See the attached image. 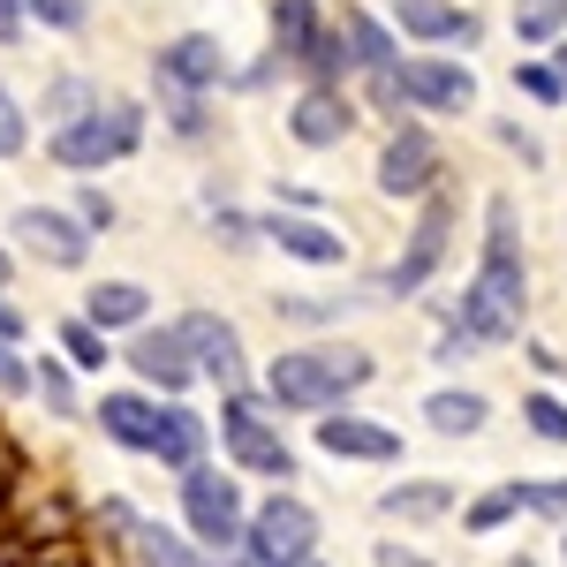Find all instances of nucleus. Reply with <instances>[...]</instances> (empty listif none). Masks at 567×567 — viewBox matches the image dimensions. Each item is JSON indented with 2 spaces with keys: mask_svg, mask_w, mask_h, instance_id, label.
<instances>
[{
  "mask_svg": "<svg viewBox=\"0 0 567 567\" xmlns=\"http://www.w3.org/2000/svg\"><path fill=\"white\" fill-rule=\"evenodd\" d=\"M69 213H76V227L99 243V235L122 219V205H114V189H99V175H91V182H76V189H69Z\"/></svg>",
  "mask_w": 567,
  "mask_h": 567,
  "instance_id": "2f4dec72",
  "label": "nucleus"
},
{
  "mask_svg": "<svg viewBox=\"0 0 567 567\" xmlns=\"http://www.w3.org/2000/svg\"><path fill=\"white\" fill-rule=\"evenodd\" d=\"M492 136H499L507 152H523V167H537V159H545V144H537V136H523V130H515V122H499V130H492Z\"/></svg>",
  "mask_w": 567,
  "mask_h": 567,
  "instance_id": "49530a36",
  "label": "nucleus"
},
{
  "mask_svg": "<svg viewBox=\"0 0 567 567\" xmlns=\"http://www.w3.org/2000/svg\"><path fill=\"white\" fill-rule=\"evenodd\" d=\"M326 31V16H318V0H272V53L296 69L310 53V39Z\"/></svg>",
  "mask_w": 567,
  "mask_h": 567,
  "instance_id": "a878e982",
  "label": "nucleus"
},
{
  "mask_svg": "<svg viewBox=\"0 0 567 567\" xmlns=\"http://www.w3.org/2000/svg\"><path fill=\"white\" fill-rule=\"evenodd\" d=\"M31 393H39L45 416H61V424H76V416H84V393H76V371H69V355H61V349L31 363Z\"/></svg>",
  "mask_w": 567,
  "mask_h": 567,
  "instance_id": "393cba45",
  "label": "nucleus"
},
{
  "mask_svg": "<svg viewBox=\"0 0 567 567\" xmlns=\"http://www.w3.org/2000/svg\"><path fill=\"white\" fill-rule=\"evenodd\" d=\"M144 462H159L167 477L213 462V416H197L189 401H159V432H152V454Z\"/></svg>",
  "mask_w": 567,
  "mask_h": 567,
  "instance_id": "f3484780",
  "label": "nucleus"
},
{
  "mask_svg": "<svg viewBox=\"0 0 567 567\" xmlns=\"http://www.w3.org/2000/svg\"><path fill=\"white\" fill-rule=\"evenodd\" d=\"M477 349H499V341H515L523 333V318H529V265L523 250H484L477 265V280L462 288V303L446 310Z\"/></svg>",
  "mask_w": 567,
  "mask_h": 567,
  "instance_id": "39448f33",
  "label": "nucleus"
},
{
  "mask_svg": "<svg viewBox=\"0 0 567 567\" xmlns=\"http://www.w3.org/2000/svg\"><path fill=\"white\" fill-rule=\"evenodd\" d=\"M560 560H567V537H560Z\"/></svg>",
  "mask_w": 567,
  "mask_h": 567,
  "instance_id": "6e6d98bb",
  "label": "nucleus"
},
{
  "mask_svg": "<svg viewBox=\"0 0 567 567\" xmlns=\"http://www.w3.org/2000/svg\"><path fill=\"white\" fill-rule=\"evenodd\" d=\"M515 91L537 99V106H560V99H567V84H560V69H553V61H515Z\"/></svg>",
  "mask_w": 567,
  "mask_h": 567,
  "instance_id": "ea45409f",
  "label": "nucleus"
},
{
  "mask_svg": "<svg viewBox=\"0 0 567 567\" xmlns=\"http://www.w3.org/2000/svg\"><path fill=\"white\" fill-rule=\"evenodd\" d=\"M136 523H144V515H136L122 492H106L99 507H84V529L106 545V553H130V545H136Z\"/></svg>",
  "mask_w": 567,
  "mask_h": 567,
  "instance_id": "c85d7f7f",
  "label": "nucleus"
},
{
  "mask_svg": "<svg viewBox=\"0 0 567 567\" xmlns=\"http://www.w3.org/2000/svg\"><path fill=\"white\" fill-rule=\"evenodd\" d=\"M446 507H454V484L446 477H409V484H393V492H379L386 523H439Z\"/></svg>",
  "mask_w": 567,
  "mask_h": 567,
  "instance_id": "5701e85b",
  "label": "nucleus"
},
{
  "mask_svg": "<svg viewBox=\"0 0 567 567\" xmlns=\"http://www.w3.org/2000/svg\"><path fill=\"white\" fill-rule=\"evenodd\" d=\"M371 379H379V355L371 349H355V341H303V349H280L265 363L258 393L280 416H326V409H349Z\"/></svg>",
  "mask_w": 567,
  "mask_h": 567,
  "instance_id": "f257e3e1",
  "label": "nucleus"
},
{
  "mask_svg": "<svg viewBox=\"0 0 567 567\" xmlns=\"http://www.w3.org/2000/svg\"><path fill=\"white\" fill-rule=\"evenodd\" d=\"M76 318H91L106 341H114V333H136V326H152V288H144V280H91Z\"/></svg>",
  "mask_w": 567,
  "mask_h": 567,
  "instance_id": "aec40b11",
  "label": "nucleus"
},
{
  "mask_svg": "<svg viewBox=\"0 0 567 567\" xmlns=\"http://www.w3.org/2000/svg\"><path fill=\"white\" fill-rule=\"evenodd\" d=\"M23 39H31V0H0V53H16Z\"/></svg>",
  "mask_w": 567,
  "mask_h": 567,
  "instance_id": "37998d69",
  "label": "nucleus"
},
{
  "mask_svg": "<svg viewBox=\"0 0 567 567\" xmlns=\"http://www.w3.org/2000/svg\"><path fill=\"white\" fill-rule=\"evenodd\" d=\"M213 567H265V560L250 553V545H235V553H227V560H213Z\"/></svg>",
  "mask_w": 567,
  "mask_h": 567,
  "instance_id": "3c124183",
  "label": "nucleus"
},
{
  "mask_svg": "<svg viewBox=\"0 0 567 567\" xmlns=\"http://www.w3.org/2000/svg\"><path fill=\"white\" fill-rule=\"evenodd\" d=\"M175 507H182V537L205 553V560H227L250 529V499H243V477L227 462H197L175 477Z\"/></svg>",
  "mask_w": 567,
  "mask_h": 567,
  "instance_id": "20e7f679",
  "label": "nucleus"
},
{
  "mask_svg": "<svg viewBox=\"0 0 567 567\" xmlns=\"http://www.w3.org/2000/svg\"><path fill=\"white\" fill-rule=\"evenodd\" d=\"M23 333H31V318L8 303V288H0V341H16V349H23Z\"/></svg>",
  "mask_w": 567,
  "mask_h": 567,
  "instance_id": "de8ad7c7",
  "label": "nucleus"
},
{
  "mask_svg": "<svg viewBox=\"0 0 567 567\" xmlns=\"http://www.w3.org/2000/svg\"><path fill=\"white\" fill-rule=\"evenodd\" d=\"M243 545H250L265 567H310V560H318V507H310L303 492L272 484L258 507H250V529H243Z\"/></svg>",
  "mask_w": 567,
  "mask_h": 567,
  "instance_id": "423d86ee",
  "label": "nucleus"
},
{
  "mask_svg": "<svg viewBox=\"0 0 567 567\" xmlns=\"http://www.w3.org/2000/svg\"><path fill=\"white\" fill-rule=\"evenodd\" d=\"M91 424H99V439H106V446H122V454H152V432H159V393H144V386L99 393Z\"/></svg>",
  "mask_w": 567,
  "mask_h": 567,
  "instance_id": "a211bd4d",
  "label": "nucleus"
},
{
  "mask_svg": "<svg viewBox=\"0 0 567 567\" xmlns=\"http://www.w3.org/2000/svg\"><path fill=\"white\" fill-rule=\"evenodd\" d=\"M379 189L386 197H424V189H439V136L424 122H401L379 144Z\"/></svg>",
  "mask_w": 567,
  "mask_h": 567,
  "instance_id": "4468645a",
  "label": "nucleus"
},
{
  "mask_svg": "<svg viewBox=\"0 0 567 567\" xmlns=\"http://www.w3.org/2000/svg\"><path fill=\"white\" fill-rule=\"evenodd\" d=\"M393 91H401V106H416V114H470V106H477L470 61H446V53H409V61H393Z\"/></svg>",
  "mask_w": 567,
  "mask_h": 567,
  "instance_id": "f8f14e48",
  "label": "nucleus"
},
{
  "mask_svg": "<svg viewBox=\"0 0 567 567\" xmlns=\"http://www.w3.org/2000/svg\"><path fill=\"white\" fill-rule=\"evenodd\" d=\"M8 280H16V250H0V288H8Z\"/></svg>",
  "mask_w": 567,
  "mask_h": 567,
  "instance_id": "603ef678",
  "label": "nucleus"
},
{
  "mask_svg": "<svg viewBox=\"0 0 567 567\" xmlns=\"http://www.w3.org/2000/svg\"><path fill=\"white\" fill-rule=\"evenodd\" d=\"M515 507L545 515V523H567V477H515Z\"/></svg>",
  "mask_w": 567,
  "mask_h": 567,
  "instance_id": "f704fd0d",
  "label": "nucleus"
},
{
  "mask_svg": "<svg viewBox=\"0 0 567 567\" xmlns=\"http://www.w3.org/2000/svg\"><path fill=\"white\" fill-rule=\"evenodd\" d=\"M371 560H379V567H432V560H424V553H416V545H379Z\"/></svg>",
  "mask_w": 567,
  "mask_h": 567,
  "instance_id": "09e8293b",
  "label": "nucleus"
},
{
  "mask_svg": "<svg viewBox=\"0 0 567 567\" xmlns=\"http://www.w3.org/2000/svg\"><path fill=\"white\" fill-rule=\"evenodd\" d=\"M53 341H61V355H69V371H84V379H99V371L114 363V341H106L91 318H61Z\"/></svg>",
  "mask_w": 567,
  "mask_h": 567,
  "instance_id": "cd10ccee",
  "label": "nucleus"
},
{
  "mask_svg": "<svg viewBox=\"0 0 567 567\" xmlns=\"http://www.w3.org/2000/svg\"><path fill=\"white\" fill-rule=\"evenodd\" d=\"M515 515H523V507H515V484H492V492H477V499L462 507V529H470V537H492V529L515 523Z\"/></svg>",
  "mask_w": 567,
  "mask_h": 567,
  "instance_id": "473e14b6",
  "label": "nucleus"
},
{
  "mask_svg": "<svg viewBox=\"0 0 567 567\" xmlns=\"http://www.w3.org/2000/svg\"><path fill=\"white\" fill-rule=\"evenodd\" d=\"M31 23L53 39H84L91 31V0H31Z\"/></svg>",
  "mask_w": 567,
  "mask_h": 567,
  "instance_id": "e433bc0d",
  "label": "nucleus"
},
{
  "mask_svg": "<svg viewBox=\"0 0 567 567\" xmlns=\"http://www.w3.org/2000/svg\"><path fill=\"white\" fill-rule=\"evenodd\" d=\"M310 567H326V560H310Z\"/></svg>",
  "mask_w": 567,
  "mask_h": 567,
  "instance_id": "4d7b16f0",
  "label": "nucleus"
},
{
  "mask_svg": "<svg viewBox=\"0 0 567 567\" xmlns=\"http://www.w3.org/2000/svg\"><path fill=\"white\" fill-rule=\"evenodd\" d=\"M439 363H462V355H477V341H470V333H462V326H454V318H446V333H439Z\"/></svg>",
  "mask_w": 567,
  "mask_h": 567,
  "instance_id": "a18cd8bd",
  "label": "nucleus"
},
{
  "mask_svg": "<svg viewBox=\"0 0 567 567\" xmlns=\"http://www.w3.org/2000/svg\"><path fill=\"white\" fill-rule=\"evenodd\" d=\"M523 424L545 446H567V401H553V393H523Z\"/></svg>",
  "mask_w": 567,
  "mask_h": 567,
  "instance_id": "58836bf2",
  "label": "nucleus"
},
{
  "mask_svg": "<svg viewBox=\"0 0 567 567\" xmlns=\"http://www.w3.org/2000/svg\"><path fill=\"white\" fill-rule=\"evenodd\" d=\"M507 567H537V560H529V553H515V560H507Z\"/></svg>",
  "mask_w": 567,
  "mask_h": 567,
  "instance_id": "5fc2aeb1",
  "label": "nucleus"
},
{
  "mask_svg": "<svg viewBox=\"0 0 567 567\" xmlns=\"http://www.w3.org/2000/svg\"><path fill=\"white\" fill-rule=\"evenodd\" d=\"M258 235L280 250V258H296V265H318V272H333V265H349V235L341 227H326L318 213H258Z\"/></svg>",
  "mask_w": 567,
  "mask_h": 567,
  "instance_id": "ddd939ff",
  "label": "nucleus"
},
{
  "mask_svg": "<svg viewBox=\"0 0 567 567\" xmlns=\"http://www.w3.org/2000/svg\"><path fill=\"white\" fill-rule=\"evenodd\" d=\"M16 545V499H0V553Z\"/></svg>",
  "mask_w": 567,
  "mask_h": 567,
  "instance_id": "8fccbe9b",
  "label": "nucleus"
},
{
  "mask_svg": "<svg viewBox=\"0 0 567 567\" xmlns=\"http://www.w3.org/2000/svg\"><path fill=\"white\" fill-rule=\"evenodd\" d=\"M23 393H31V355L0 341V401H23Z\"/></svg>",
  "mask_w": 567,
  "mask_h": 567,
  "instance_id": "79ce46f5",
  "label": "nucleus"
},
{
  "mask_svg": "<svg viewBox=\"0 0 567 567\" xmlns=\"http://www.w3.org/2000/svg\"><path fill=\"white\" fill-rule=\"evenodd\" d=\"M484 416H492V401H484L477 386H439L432 401H424V424H432L439 439H477Z\"/></svg>",
  "mask_w": 567,
  "mask_h": 567,
  "instance_id": "4be33fe9",
  "label": "nucleus"
},
{
  "mask_svg": "<svg viewBox=\"0 0 567 567\" xmlns=\"http://www.w3.org/2000/svg\"><path fill=\"white\" fill-rule=\"evenodd\" d=\"M175 333H182V349H189V363H197V386H213V393L250 386V349H243L235 318H219V310H182Z\"/></svg>",
  "mask_w": 567,
  "mask_h": 567,
  "instance_id": "9d476101",
  "label": "nucleus"
},
{
  "mask_svg": "<svg viewBox=\"0 0 567 567\" xmlns=\"http://www.w3.org/2000/svg\"><path fill=\"white\" fill-rule=\"evenodd\" d=\"M553 69H560V84H567V39H560V53H553Z\"/></svg>",
  "mask_w": 567,
  "mask_h": 567,
  "instance_id": "864d4df0",
  "label": "nucleus"
},
{
  "mask_svg": "<svg viewBox=\"0 0 567 567\" xmlns=\"http://www.w3.org/2000/svg\"><path fill=\"white\" fill-rule=\"evenodd\" d=\"M446 243H454V197L446 189H424V213H416V227H409V243H401V258L371 280V296H424L432 288V272L446 265Z\"/></svg>",
  "mask_w": 567,
  "mask_h": 567,
  "instance_id": "0eeeda50",
  "label": "nucleus"
},
{
  "mask_svg": "<svg viewBox=\"0 0 567 567\" xmlns=\"http://www.w3.org/2000/svg\"><path fill=\"white\" fill-rule=\"evenodd\" d=\"M515 39L523 45H560L567 39V0H515Z\"/></svg>",
  "mask_w": 567,
  "mask_h": 567,
  "instance_id": "c756f323",
  "label": "nucleus"
},
{
  "mask_svg": "<svg viewBox=\"0 0 567 567\" xmlns=\"http://www.w3.org/2000/svg\"><path fill=\"white\" fill-rule=\"evenodd\" d=\"M296 69H303V84H341V76H355V69H349V45H341V23H326Z\"/></svg>",
  "mask_w": 567,
  "mask_h": 567,
  "instance_id": "7c9ffc66",
  "label": "nucleus"
},
{
  "mask_svg": "<svg viewBox=\"0 0 567 567\" xmlns=\"http://www.w3.org/2000/svg\"><path fill=\"white\" fill-rule=\"evenodd\" d=\"M227 76H235V61H227L219 31H175L152 53V91L159 99H219Z\"/></svg>",
  "mask_w": 567,
  "mask_h": 567,
  "instance_id": "6e6552de",
  "label": "nucleus"
},
{
  "mask_svg": "<svg viewBox=\"0 0 567 567\" xmlns=\"http://www.w3.org/2000/svg\"><path fill=\"white\" fill-rule=\"evenodd\" d=\"M355 130V99L341 84H303L296 91V106H288V136L303 144V152H341Z\"/></svg>",
  "mask_w": 567,
  "mask_h": 567,
  "instance_id": "2eb2a0df",
  "label": "nucleus"
},
{
  "mask_svg": "<svg viewBox=\"0 0 567 567\" xmlns=\"http://www.w3.org/2000/svg\"><path fill=\"white\" fill-rule=\"evenodd\" d=\"M8 243L31 265H45V272H84L91 265V235L76 227L69 205H16L8 213Z\"/></svg>",
  "mask_w": 567,
  "mask_h": 567,
  "instance_id": "1a4fd4ad",
  "label": "nucleus"
},
{
  "mask_svg": "<svg viewBox=\"0 0 567 567\" xmlns=\"http://www.w3.org/2000/svg\"><path fill=\"white\" fill-rule=\"evenodd\" d=\"M393 31L401 39H416V45H432V53H446V45H470L484 39V23L462 8V0H393Z\"/></svg>",
  "mask_w": 567,
  "mask_h": 567,
  "instance_id": "dca6fc26",
  "label": "nucleus"
},
{
  "mask_svg": "<svg viewBox=\"0 0 567 567\" xmlns=\"http://www.w3.org/2000/svg\"><path fill=\"white\" fill-rule=\"evenodd\" d=\"M130 560H136V567H213L205 553H197V545H189V537H182V529L152 523V515L136 523V545H130Z\"/></svg>",
  "mask_w": 567,
  "mask_h": 567,
  "instance_id": "bb28decb",
  "label": "nucleus"
},
{
  "mask_svg": "<svg viewBox=\"0 0 567 567\" xmlns=\"http://www.w3.org/2000/svg\"><path fill=\"white\" fill-rule=\"evenodd\" d=\"M318 446L333 462H401V432L379 416H355V409H326L318 416Z\"/></svg>",
  "mask_w": 567,
  "mask_h": 567,
  "instance_id": "6ab92c4d",
  "label": "nucleus"
},
{
  "mask_svg": "<svg viewBox=\"0 0 567 567\" xmlns=\"http://www.w3.org/2000/svg\"><path fill=\"white\" fill-rule=\"evenodd\" d=\"M219 454L235 477H258V484H296V446L280 439V409L265 401L258 386H235L219 393Z\"/></svg>",
  "mask_w": 567,
  "mask_h": 567,
  "instance_id": "7ed1b4c3",
  "label": "nucleus"
},
{
  "mask_svg": "<svg viewBox=\"0 0 567 567\" xmlns=\"http://www.w3.org/2000/svg\"><path fill=\"white\" fill-rule=\"evenodd\" d=\"M106 91H99V76H84V69H61V76H45L39 91V122L45 130H61V122H76V114H91Z\"/></svg>",
  "mask_w": 567,
  "mask_h": 567,
  "instance_id": "b1692460",
  "label": "nucleus"
},
{
  "mask_svg": "<svg viewBox=\"0 0 567 567\" xmlns=\"http://www.w3.org/2000/svg\"><path fill=\"white\" fill-rule=\"evenodd\" d=\"M144 130H152V114H144V99H99L91 114H76V122H61V130H45V159L61 167V175H106V167H122V159H136L144 152Z\"/></svg>",
  "mask_w": 567,
  "mask_h": 567,
  "instance_id": "f03ea898",
  "label": "nucleus"
},
{
  "mask_svg": "<svg viewBox=\"0 0 567 567\" xmlns=\"http://www.w3.org/2000/svg\"><path fill=\"white\" fill-rule=\"evenodd\" d=\"M341 45H349V69H355V76H386L393 61H401L393 23H379L371 8H341Z\"/></svg>",
  "mask_w": 567,
  "mask_h": 567,
  "instance_id": "412c9836",
  "label": "nucleus"
},
{
  "mask_svg": "<svg viewBox=\"0 0 567 567\" xmlns=\"http://www.w3.org/2000/svg\"><path fill=\"white\" fill-rule=\"evenodd\" d=\"M31 152V106L0 84V159H23Z\"/></svg>",
  "mask_w": 567,
  "mask_h": 567,
  "instance_id": "4c0bfd02",
  "label": "nucleus"
},
{
  "mask_svg": "<svg viewBox=\"0 0 567 567\" xmlns=\"http://www.w3.org/2000/svg\"><path fill=\"white\" fill-rule=\"evenodd\" d=\"M122 363H130V379L144 393H159V401H189V386H197V363H189V349H182L175 326H136V333H122Z\"/></svg>",
  "mask_w": 567,
  "mask_h": 567,
  "instance_id": "9b49d317",
  "label": "nucleus"
},
{
  "mask_svg": "<svg viewBox=\"0 0 567 567\" xmlns=\"http://www.w3.org/2000/svg\"><path fill=\"white\" fill-rule=\"evenodd\" d=\"M349 303H326V296H272V318L280 326H333Z\"/></svg>",
  "mask_w": 567,
  "mask_h": 567,
  "instance_id": "a19ab883",
  "label": "nucleus"
},
{
  "mask_svg": "<svg viewBox=\"0 0 567 567\" xmlns=\"http://www.w3.org/2000/svg\"><path fill=\"white\" fill-rule=\"evenodd\" d=\"M205 219H213V235L227 243V250H258V243H265V235H258V219H250V213H235V205H227L219 189H205Z\"/></svg>",
  "mask_w": 567,
  "mask_h": 567,
  "instance_id": "72a5a7b5",
  "label": "nucleus"
},
{
  "mask_svg": "<svg viewBox=\"0 0 567 567\" xmlns=\"http://www.w3.org/2000/svg\"><path fill=\"white\" fill-rule=\"evenodd\" d=\"M159 122H167V136H182V144H205V136H213V99H159Z\"/></svg>",
  "mask_w": 567,
  "mask_h": 567,
  "instance_id": "c9c22d12",
  "label": "nucleus"
},
{
  "mask_svg": "<svg viewBox=\"0 0 567 567\" xmlns=\"http://www.w3.org/2000/svg\"><path fill=\"white\" fill-rule=\"evenodd\" d=\"M272 205H280V213H318L326 197H318V189H303V182H280V189H272Z\"/></svg>",
  "mask_w": 567,
  "mask_h": 567,
  "instance_id": "c03bdc74",
  "label": "nucleus"
}]
</instances>
